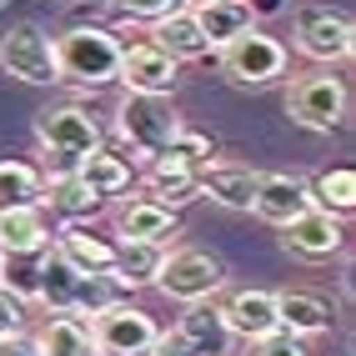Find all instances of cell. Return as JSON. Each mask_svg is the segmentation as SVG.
Returning <instances> with one entry per match:
<instances>
[{"label":"cell","instance_id":"6da1fadb","mask_svg":"<svg viewBox=\"0 0 356 356\" xmlns=\"http://www.w3.org/2000/svg\"><path fill=\"white\" fill-rule=\"evenodd\" d=\"M115 291H121V286H115L111 276H86V271L70 266V261H60L56 251L40 261L35 286H31V296L51 316H81V321H90L96 312H106V306L115 301Z\"/></svg>","mask_w":356,"mask_h":356},{"label":"cell","instance_id":"7a4b0ae2","mask_svg":"<svg viewBox=\"0 0 356 356\" xmlns=\"http://www.w3.org/2000/svg\"><path fill=\"white\" fill-rule=\"evenodd\" d=\"M35 140L45 151L51 176H76V165L101 151V121L86 106H51L35 115Z\"/></svg>","mask_w":356,"mask_h":356},{"label":"cell","instance_id":"3957f363","mask_svg":"<svg viewBox=\"0 0 356 356\" xmlns=\"http://www.w3.org/2000/svg\"><path fill=\"white\" fill-rule=\"evenodd\" d=\"M121 51L126 45L115 40L106 26H70L65 35H56V70L70 86H111L115 70H121Z\"/></svg>","mask_w":356,"mask_h":356},{"label":"cell","instance_id":"277c9868","mask_svg":"<svg viewBox=\"0 0 356 356\" xmlns=\"http://www.w3.org/2000/svg\"><path fill=\"white\" fill-rule=\"evenodd\" d=\"M346 86L341 76H331V70H306L286 86V115L306 131H341L346 126Z\"/></svg>","mask_w":356,"mask_h":356},{"label":"cell","instance_id":"5b68a950","mask_svg":"<svg viewBox=\"0 0 356 356\" xmlns=\"http://www.w3.org/2000/svg\"><path fill=\"white\" fill-rule=\"evenodd\" d=\"M286 65H291L286 45L276 35H266L261 26H246L241 35H231L221 45V70L236 86H271V81L286 76Z\"/></svg>","mask_w":356,"mask_h":356},{"label":"cell","instance_id":"8992f818","mask_svg":"<svg viewBox=\"0 0 356 356\" xmlns=\"http://www.w3.org/2000/svg\"><path fill=\"white\" fill-rule=\"evenodd\" d=\"M115 131H121V140L131 146L136 161H146V165H151V161L165 151V140L181 131V115L165 106V96H131V90H126Z\"/></svg>","mask_w":356,"mask_h":356},{"label":"cell","instance_id":"52a82bcc","mask_svg":"<svg viewBox=\"0 0 356 356\" xmlns=\"http://www.w3.org/2000/svg\"><path fill=\"white\" fill-rule=\"evenodd\" d=\"M156 286H161V296H171V301H181V306L211 301V296L226 286V266H221L211 251L181 246V251H165L161 271H156Z\"/></svg>","mask_w":356,"mask_h":356},{"label":"cell","instance_id":"ba28073f","mask_svg":"<svg viewBox=\"0 0 356 356\" xmlns=\"http://www.w3.org/2000/svg\"><path fill=\"white\" fill-rule=\"evenodd\" d=\"M86 331H90L96 356H146L161 337L156 316H146L140 306H126V301H111L106 312H96L86 321Z\"/></svg>","mask_w":356,"mask_h":356},{"label":"cell","instance_id":"9c48e42d","mask_svg":"<svg viewBox=\"0 0 356 356\" xmlns=\"http://www.w3.org/2000/svg\"><path fill=\"white\" fill-rule=\"evenodd\" d=\"M291 35H296V51L316 65H341L356 45L351 15L331 10V6H301L296 20H291Z\"/></svg>","mask_w":356,"mask_h":356},{"label":"cell","instance_id":"30bf717a","mask_svg":"<svg viewBox=\"0 0 356 356\" xmlns=\"http://www.w3.org/2000/svg\"><path fill=\"white\" fill-rule=\"evenodd\" d=\"M0 70L26 86H56V40L45 35L40 26H10L0 35Z\"/></svg>","mask_w":356,"mask_h":356},{"label":"cell","instance_id":"8fae6325","mask_svg":"<svg viewBox=\"0 0 356 356\" xmlns=\"http://www.w3.org/2000/svg\"><path fill=\"white\" fill-rule=\"evenodd\" d=\"M176 60L165 56V51H156L151 40H140V45H131V51H121V70H115V81H121L131 96H171L176 90Z\"/></svg>","mask_w":356,"mask_h":356},{"label":"cell","instance_id":"7c38bea8","mask_svg":"<svg viewBox=\"0 0 356 356\" xmlns=\"http://www.w3.org/2000/svg\"><path fill=\"white\" fill-rule=\"evenodd\" d=\"M281 246H286L291 256H301V261H331L346 246V226L312 206V211H301L296 221L281 226Z\"/></svg>","mask_w":356,"mask_h":356},{"label":"cell","instance_id":"4fadbf2b","mask_svg":"<svg viewBox=\"0 0 356 356\" xmlns=\"http://www.w3.org/2000/svg\"><path fill=\"white\" fill-rule=\"evenodd\" d=\"M256 186H261V171L241 161H206L196 171V196H211L216 206H231V211H251Z\"/></svg>","mask_w":356,"mask_h":356},{"label":"cell","instance_id":"5bb4252c","mask_svg":"<svg viewBox=\"0 0 356 356\" xmlns=\"http://www.w3.org/2000/svg\"><path fill=\"white\" fill-rule=\"evenodd\" d=\"M251 211H256V216L266 221V226H286V221L301 216V211H312V186H306L301 176H286V171L261 176Z\"/></svg>","mask_w":356,"mask_h":356},{"label":"cell","instance_id":"9a60e30c","mask_svg":"<svg viewBox=\"0 0 356 356\" xmlns=\"http://www.w3.org/2000/svg\"><path fill=\"white\" fill-rule=\"evenodd\" d=\"M226 316V331L236 341H261L276 331V291H261V286H246V291H231V301L221 306Z\"/></svg>","mask_w":356,"mask_h":356},{"label":"cell","instance_id":"2e32d148","mask_svg":"<svg viewBox=\"0 0 356 356\" xmlns=\"http://www.w3.org/2000/svg\"><path fill=\"white\" fill-rule=\"evenodd\" d=\"M60 261H70L76 271H86V276H111V266H115V241H106V236H90L81 221H65L60 231H56V246H51Z\"/></svg>","mask_w":356,"mask_h":356},{"label":"cell","instance_id":"e0dca14e","mask_svg":"<svg viewBox=\"0 0 356 356\" xmlns=\"http://www.w3.org/2000/svg\"><path fill=\"white\" fill-rule=\"evenodd\" d=\"M176 337L191 346L196 356H226L231 351V331H226V316H221V306H211V301H191L186 306V316L176 321Z\"/></svg>","mask_w":356,"mask_h":356},{"label":"cell","instance_id":"ac0fdd59","mask_svg":"<svg viewBox=\"0 0 356 356\" xmlns=\"http://www.w3.org/2000/svg\"><path fill=\"white\" fill-rule=\"evenodd\" d=\"M276 326L306 341V337H326L337 326V312L312 291H276Z\"/></svg>","mask_w":356,"mask_h":356},{"label":"cell","instance_id":"d6986e66","mask_svg":"<svg viewBox=\"0 0 356 356\" xmlns=\"http://www.w3.org/2000/svg\"><path fill=\"white\" fill-rule=\"evenodd\" d=\"M115 231H121V241H156V246H165V241H176L181 236V226H176V211H165V206H156V201H126L121 211H115Z\"/></svg>","mask_w":356,"mask_h":356},{"label":"cell","instance_id":"ffe728a7","mask_svg":"<svg viewBox=\"0 0 356 356\" xmlns=\"http://www.w3.org/2000/svg\"><path fill=\"white\" fill-rule=\"evenodd\" d=\"M151 45H156V51H165L176 65H181V60H206V56H211V45H206V35H201V26H196L191 10H171V15L151 20Z\"/></svg>","mask_w":356,"mask_h":356},{"label":"cell","instance_id":"44dd1931","mask_svg":"<svg viewBox=\"0 0 356 356\" xmlns=\"http://www.w3.org/2000/svg\"><path fill=\"white\" fill-rule=\"evenodd\" d=\"M45 246H51V226L40 206L0 211V256H40Z\"/></svg>","mask_w":356,"mask_h":356},{"label":"cell","instance_id":"7402d4cb","mask_svg":"<svg viewBox=\"0 0 356 356\" xmlns=\"http://www.w3.org/2000/svg\"><path fill=\"white\" fill-rule=\"evenodd\" d=\"M191 15H196V26H201L211 51H221L231 35H241L246 26H256L251 20V0H201Z\"/></svg>","mask_w":356,"mask_h":356},{"label":"cell","instance_id":"603a6c76","mask_svg":"<svg viewBox=\"0 0 356 356\" xmlns=\"http://www.w3.org/2000/svg\"><path fill=\"white\" fill-rule=\"evenodd\" d=\"M76 181H81L96 201H106V196H121L126 186L136 181V171H131L126 156H111V151L101 146V151H90V156L76 165Z\"/></svg>","mask_w":356,"mask_h":356},{"label":"cell","instance_id":"cb8c5ba5","mask_svg":"<svg viewBox=\"0 0 356 356\" xmlns=\"http://www.w3.org/2000/svg\"><path fill=\"white\" fill-rule=\"evenodd\" d=\"M146 201H156V206H165V211L196 201V171H191V165H176V161L156 156L151 171H146Z\"/></svg>","mask_w":356,"mask_h":356},{"label":"cell","instance_id":"d4e9b609","mask_svg":"<svg viewBox=\"0 0 356 356\" xmlns=\"http://www.w3.org/2000/svg\"><path fill=\"white\" fill-rule=\"evenodd\" d=\"M161 261H165V246H156V241H121L115 246L111 281L115 286H156Z\"/></svg>","mask_w":356,"mask_h":356},{"label":"cell","instance_id":"484cf974","mask_svg":"<svg viewBox=\"0 0 356 356\" xmlns=\"http://www.w3.org/2000/svg\"><path fill=\"white\" fill-rule=\"evenodd\" d=\"M45 201V176L26 161H0V211H26Z\"/></svg>","mask_w":356,"mask_h":356},{"label":"cell","instance_id":"4316f807","mask_svg":"<svg viewBox=\"0 0 356 356\" xmlns=\"http://www.w3.org/2000/svg\"><path fill=\"white\" fill-rule=\"evenodd\" d=\"M306 186H312V206L326 211V216L346 221L351 211H356V171H346V165H337V171H321L316 181H306Z\"/></svg>","mask_w":356,"mask_h":356},{"label":"cell","instance_id":"83f0119b","mask_svg":"<svg viewBox=\"0 0 356 356\" xmlns=\"http://www.w3.org/2000/svg\"><path fill=\"white\" fill-rule=\"evenodd\" d=\"M40 356H96V346H90V331L81 316H51L45 321V331L35 337Z\"/></svg>","mask_w":356,"mask_h":356},{"label":"cell","instance_id":"f1b7e54d","mask_svg":"<svg viewBox=\"0 0 356 356\" xmlns=\"http://www.w3.org/2000/svg\"><path fill=\"white\" fill-rule=\"evenodd\" d=\"M40 206H56L60 216H70V221L96 216V211H101V201L90 196L76 176H51V181H45V201H40Z\"/></svg>","mask_w":356,"mask_h":356},{"label":"cell","instance_id":"f546056e","mask_svg":"<svg viewBox=\"0 0 356 356\" xmlns=\"http://www.w3.org/2000/svg\"><path fill=\"white\" fill-rule=\"evenodd\" d=\"M161 156L176 161V165H191V171H201L206 161H216V156H211V136H201V131H191V126H181L171 140H165Z\"/></svg>","mask_w":356,"mask_h":356},{"label":"cell","instance_id":"4dcf8cb0","mask_svg":"<svg viewBox=\"0 0 356 356\" xmlns=\"http://www.w3.org/2000/svg\"><path fill=\"white\" fill-rule=\"evenodd\" d=\"M26 312H31V301L20 296L10 281H0V337H15V331H26Z\"/></svg>","mask_w":356,"mask_h":356},{"label":"cell","instance_id":"1f68e13d","mask_svg":"<svg viewBox=\"0 0 356 356\" xmlns=\"http://www.w3.org/2000/svg\"><path fill=\"white\" fill-rule=\"evenodd\" d=\"M251 356H312L306 351V341L301 337H291V331H271V337H261V341H251Z\"/></svg>","mask_w":356,"mask_h":356},{"label":"cell","instance_id":"d6a6232c","mask_svg":"<svg viewBox=\"0 0 356 356\" xmlns=\"http://www.w3.org/2000/svg\"><path fill=\"white\" fill-rule=\"evenodd\" d=\"M121 10H126L131 20H161V15L181 10V0H121Z\"/></svg>","mask_w":356,"mask_h":356},{"label":"cell","instance_id":"836d02e7","mask_svg":"<svg viewBox=\"0 0 356 356\" xmlns=\"http://www.w3.org/2000/svg\"><path fill=\"white\" fill-rule=\"evenodd\" d=\"M0 356H40V346H35V337L15 331V337H0Z\"/></svg>","mask_w":356,"mask_h":356},{"label":"cell","instance_id":"e575fe53","mask_svg":"<svg viewBox=\"0 0 356 356\" xmlns=\"http://www.w3.org/2000/svg\"><path fill=\"white\" fill-rule=\"evenodd\" d=\"M146 356H196V351L186 346V341L176 337V331H161V337H156V346H151Z\"/></svg>","mask_w":356,"mask_h":356},{"label":"cell","instance_id":"d590c367","mask_svg":"<svg viewBox=\"0 0 356 356\" xmlns=\"http://www.w3.org/2000/svg\"><path fill=\"white\" fill-rule=\"evenodd\" d=\"M0 276H6V256H0Z\"/></svg>","mask_w":356,"mask_h":356},{"label":"cell","instance_id":"8d00e7d4","mask_svg":"<svg viewBox=\"0 0 356 356\" xmlns=\"http://www.w3.org/2000/svg\"><path fill=\"white\" fill-rule=\"evenodd\" d=\"M196 6H201V0H196Z\"/></svg>","mask_w":356,"mask_h":356}]
</instances>
